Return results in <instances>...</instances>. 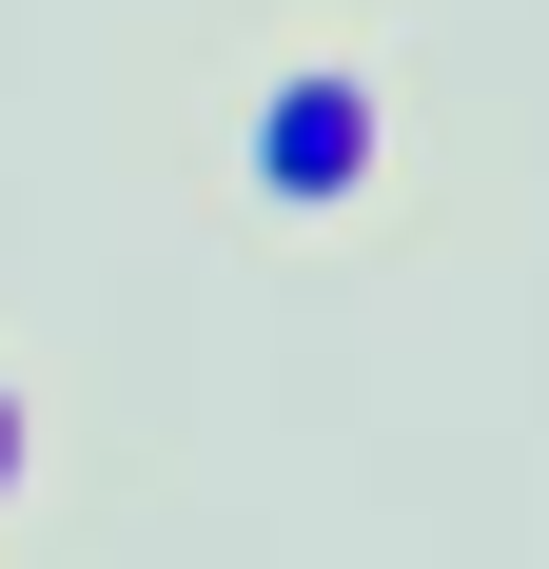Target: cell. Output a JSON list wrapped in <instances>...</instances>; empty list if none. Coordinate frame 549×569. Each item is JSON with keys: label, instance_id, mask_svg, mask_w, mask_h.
<instances>
[{"label": "cell", "instance_id": "obj_2", "mask_svg": "<svg viewBox=\"0 0 549 569\" xmlns=\"http://www.w3.org/2000/svg\"><path fill=\"white\" fill-rule=\"evenodd\" d=\"M20 471H40V412H20V393H0V511H20Z\"/></svg>", "mask_w": 549, "mask_h": 569}, {"label": "cell", "instance_id": "obj_1", "mask_svg": "<svg viewBox=\"0 0 549 569\" xmlns=\"http://www.w3.org/2000/svg\"><path fill=\"white\" fill-rule=\"evenodd\" d=\"M392 138H412V99H392L373 40H256V79H236V217H274V236L373 217Z\"/></svg>", "mask_w": 549, "mask_h": 569}]
</instances>
